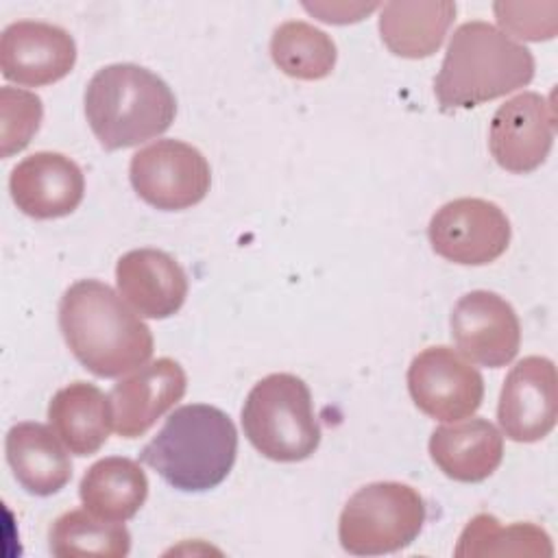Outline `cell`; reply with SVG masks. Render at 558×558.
<instances>
[{"mask_svg": "<svg viewBox=\"0 0 558 558\" xmlns=\"http://www.w3.org/2000/svg\"><path fill=\"white\" fill-rule=\"evenodd\" d=\"M408 390L423 414L436 421H462L482 405L484 379L462 353L438 344L412 360Z\"/></svg>", "mask_w": 558, "mask_h": 558, "instance_id": "9c48e42d", "label": "cell"}, {"mask_svg": "<svg viewBox=\"0 0 558 558\" xmlns=\"http://www.w3.org/2000/svg\"><path fill=\"white\" fill-rule=\"evenodd\" d=\"M510 233V220L499 205L471 196L445 203L427 227L434 253L462 266H484L501 257Z\"/></svg>", "mask_w": 558, "mask_h": 558, "instance_id": "ba28073f", "label": "cell"}, {"mask_svg": "<svg viewBox=\"0 0 558 558\" xmlns=\"http://www.w3.org/2000/svg\"><path fill=\"white\" fill-rule=\"evenodd\" d=\"M458 558H475V556H554L549 534L534 523H510L501 525V521L493 514H475L458 536V545L453 549Z\"/></svg>", "mask_w": 558, "mask_h": 558, "instance_id": "7402d4cb", "label": "cell"}, {"mask_svg": "<svg viewBox=\"0 0 558 558\" xmlns=\"http://www.w3.org/2000/svg\"><path fill=\"white\" fill-rule=\"evenodd\" d=\"M129 179L142 201L161 211L198 205L211 185V170L198 148L181 140H157L131 157Z\"/></svg>", "mask_w": 558, "mask_h": 558, "instance_id": "52a82bcc", "label": "cell"}, {"mask_svg": "<svg viewBox=\"0 0 558 558\" xmlns=\"http://www.w3.org/2000/svg\"><path fill=\"white\" fill-rule=\"evenodd\" d=\"M558 414V377L549 357L527 355L504 379L497 405L501 432L514 442L545 438Z\"/></svg>", "mask_w": 558, "mask_h": 558, "instance_id": "7c38bea8", "label": "cell"}, {"mask_svg": "<svg viewBox=\"0 0 558 558\" xmlns=\"http://www.w3.org/2000/svg\"><path fill=\"white\" fill-rule=\"evenodd\" d=\"M434 464L456 482H484L504 458V436L486 418H462L436 427L429 436Z\"/></svg>", "mask_w": 558, "mask_h": 558, "instance_id": "e0dca14e", "label": "cell"}, {"mask_svg": "<svg viewBox=\"0 0 558 558\" xmlns=\"http://www.w3.org/2000/svg\"><path fill=\"white\" fill-rule=\"evenodd\" d=\"M85 116L100 146L120 150L166 133L177 116V98L155 72L111 63L89 78Z\"/></svg>", "mask_w": 558, "mask_h": 558, "instance_id": "277c9868", "label": "cell"}, {"mask_svg": "<svg viewBox=\"0 0 558 558\" xmlns=\"http://www.w3.org/2000/svg\"><path fill=\"white\" fill-rule=\"evenodd\" d=\"M59 329L72 355L96 377H120L153 355L148 325L98 279H81L63 292Z\"/></svg>", "mask_w": 558, "mask_h": 558, "instance_id": "6da1fadb", "label": "cell"}, {"mask_svg": "<svg viewBox=\"0 0 558 558\" xmlns=\"http://www.w3.org/2000/svg\"><path fill=\"white\" fill-rule=\"evenodd\" d=\"M449 323L456 347L475 364L499 368L510 364L519 353V316L497 292L473 290L460 296Z\"/></svg>", "mask_w": 558, "mask_h": 558, "instance_id": "8fae6325", "label": "cell"}, {"mask_svg": "<svg viewBox=\"0 0 558 558\" xmlns=\"http://www.w3.org/2000/svg\"><path fill=\"white\" fill-rule=\"evenodd\" d=\"M554 105L536 92H521L495 111L488 148L504 170L527 174L545 163L554 144Z\"/></svg>", "mask_w": 558, "mask_h": 558, "instance_id": "30bf717a", "label": "cell"}, {"mask_svg": "<svg viewBox=\"0 0 558 558\" xmlns=\"http://www.w3.org/2000/svg\"><path fill=\"white\" fill-rule=\"evenodd\" d=\"M242 427L248 442L268 460L301 462L320 445L307 384L292 373L259 379L244 399Z\"/></svg>", "mask_w": 558, "mask_h": 558, "instance_id": "5b68a950", "label": "cell"}, {"mask_svg": "<svg viewBox=\"0 0 558 558\" xmlns=\"http://www.w3.org/2000/svg\"><path fill=\"white\" fill-rule=\"evenodd\" d=\"M74 63V37L57 24L20 20L2 31L0 70L7 81L26 87L52 85L68 76Z\"/></svg>", "mask_w": 558, "mask_h": 558, "instance_id": "4fadbf2b", "label": "cell"}, {"mask_svg": "<svg viewBox=\"0 0 558 558\" xmlns=\"http://www.w3.org/2000/svg\"><path fill=\"white\" fill-rule=\"evenodd\" d=\"M48 421L70 453L92 456L107 442L113 427L109 395L94 384L72 381L52 395Z\"/></svg>", "mask_w": 558, "mask_h": 558, "instance_id": "d6986e66", "label": "cell"}, {"mask_svg": "<svg viewBox=\"0 0 558 558\" xmlns=\"http://www.w3.org/2000/svg\"><path fill=\"white\" fill-rule=\"evenodd\" d=\"M187 390V375L172 357H159L118 381L111 392L113 429L122 438L144 436Z\"/></svg>", "mask_w": 558, "mask_h": 558, "instance_id": "9a60e30c", "label": "cell"}, {"mask_svg": "<svg viewBox=\"0 0 558 558\" xmlns=\"http://www.w3.org/2000/svg\"><path fill=\"white\" fill-rule=\"evenodd\" d=\"M303 7L314 13L320 22L327 24H351L360 22L364 15L377 9V4H360V2H303Z\"/></svg>", "mask_w": 558, "mask_h": 558, "instance_id": "4316f807", "label": "cell"}, {"mask_svg": "<svg viewBox=\"0 0 558 558\" xmlns=\"http://www.w3.org/2000/svg\"><path fill=\"white\" fill-rule=\"evenodd\" d=\"M17 209L37 220L72 214L85 194V177L76 161L61 153L39 150L24 157L9 177Z\"/></svg>", "mask_w": 558, "mask_h": 558, "instance_id": "5bb4252c", "label": "cell"}, {"mask_svg": "<svg viewBox=\"0 0 558 558\" xmlns=\"http://www.w3.org/2000/svg\"><path fill=\"white\" fill-rule=\"evenodd\" d=\"M270 54L275 65L299 81H320L336 65L333 39L303 20L279 24L270 37Z\"/></svg>", "mask_w": 558, "mask_h": 558, "instance_id": "cb8c5ba5", "label": "cell"}, {"mask_svg": "<svg viewBox=\"0 0 558 558\" xmlns=\"http://www.w3.org/2000/svg\"><path fill=\"white\" fill-rule=\"evenodd\" d=\"M532 52L488 22L456 28L447 46L434 94L445 111L471 109L525 87L534 78Z\"/></svg>", "mask_w": 558, "mask_h": 558, "instance_id": "7a4b0ae2", "label": "cell"}, {"mask_svg": "<svg viewBox=\"0 0 558 558\" xmlns=\"http://www.w3.org/2000/svg\"><path fill=\"white\" fill-rule=\"evenodd\" d=\"M120 296L140 316L168 318L177 314L187 296V275L159 248H135L116 264Z\"/></svg>", "mask_w": 558, "mask_h": 558, "instance_id": "2e32d148", "label": "cell"}, {"mask_svg": "<svg viewBox=\"0 0 558 558\" xmlns=\"http://www.w3.org/2000/svg\"><path fill=\"white\" fill-rule=\"evenodd\" d=\"M238 456L233 421L216 405L177 408L140 451V460L172 488L203 493L227 480Z\"/></svg>", "mask_w": 558, "mask_h": 558, "instance_id": "3957f363", "label": "cell"}, {"mask_svg": "<svg viewBox=\"0 0 558 558\" xmlns=\"http://www.w3.org/2000/svg\"><path fill=\"white\" fill-rule=\"evenodd\" d=\"M59 440L52 427L33 421L17 423L7 432V462L26 493L48 497L70 482L72 462Z\"/></svg>", "mask_w": 558, "mask_h": 558, "instance_id": "ac0fdd59", "label": "cell"}, {"mask_svg": "<svg viewBox=\"0 0 558 558\" xmlns=\"http://www.w3.org/2000/svg\"><path fill=\"white\" fill-rule=\"evenodd\" d=\"M427 510L416 488L401 482H373L344 504L338 538L353 556H381L408 547L423 530Z\"/></svg>", "mask_w": 558, "mask_h": 558, "instance_id": "8992f818", "label": "cell"}, {"mask_svg": "<svg viewBox=\"0 0 558 558\" xmlns=\"http://www.w3.org/2000/svg\"><path fill=\"white\" fill-rule=\"evenodd\" d=\"M493 11L504 28L501 33H510L527 41L551 39L558 28L556 2H495Z\"/></svg>", "mask_w": 558, "mask_h": 558, "instance_id": "484cf974", "label": "cell"}, {"mask_svg": "<svg viewBox=\"0 0 558 558\" xmlns=\"http://www.w3.org/2000/svg\"><path fill=\"white\" fill-rule=\"evenodd\" d=\"M48 545L59 558H124L131 551V534L120 521L98 519L87 508L68 510L54 519L48 532Z\"/></svg>", "mask_w": 558, "mask_h": 558, "instance_id": "603a6c76", "label": "cell"}, {"mask_svg": "<svg viewBox=\"0 0 558 558\" xmlns=\"http://www.w3.org/2000/svg\"><path fill=\"white\" fill-rule=\"evenodd\" d=\"M453 20L456 2L395 0L381 7L379 35L392 54L405 59H425L442 46Z\"/></svg>", "mask_w": 558, "mask_h": 558, "instance_id": "ffe728a7", "label": "cell"}, {"mask_svg": "<svg viewBox=\"0 0 558 558\" xmlns=\"http://www.w3.org/2000/svg\"><path fill=\"white\" fill-rule=\"evenodd\" d=\"M83 506L98 519L129 521L148 497V477L142 466L124 456H109L94 462L81 484Z\"/></svg>", "mask_w": 558, "mask_h": 558, "instance_id": "44dd1931", "label": "cell"}, {"mask_svg": "<svg viewBox=\"0 0 558 558\" xmlns=\"http://www.w3.org/2000/svg\"><path fill=\"white\" fill-rule=\"evenodd\" d=\"M2 157H11L28 146L33 135L39 131L44 107L41 98L33 92L2 87Z\"/></svg>", "mask_w": 558, "mask_h": 558, "instance_id": "d4e9b609", "label": "cell"}]
</instances>
